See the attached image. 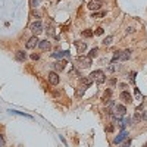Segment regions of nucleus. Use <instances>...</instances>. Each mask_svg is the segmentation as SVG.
Wrapping results in <instances>:
<instances>
[{"label": "nucleus", "mask_w": 147, "mask_h": 147, "mask_svg": "<svg viewBox=\"0 0 147 147\" xmlns=\"http://www.w3.org/2000/svg\"><path fill=\"white\" fill-rule=\"evenodd\" d=\"M90 80H91V81H96L97 84H103V82L106 81V75H105L103 71L97 69V71H93V72H91Z\"/></svg>", "instance_id": "f257e3e1"}, {"label": "nucleus", "mask_w": 147, "mask_h": 147, "mask_svg": "<svg viewBox=\"0 0 147 147\" xmlns=\"http://www.w3.org/2000/svg\"><path fill=\"white\" fill-rule=\"evenodd\" d=\"M112 40H113V37H112V35H109V37H106V38L103 40V44H105V46H109L110 43H112Z\"/></svg>", "instance_id": "aec40b11"}, {"label": "nucleus", "mask_w": 147, "mask_h": 147, "mask_svg": "<svg viewBox=\"0 0 147 147\" xmlns=\"http://www.w3.org/2000/svg\"><path fill=\"white\" fill-rule=\"evenodd\" d=\"M119 97H121L122 102H125V103H132V97H131V94H129L128 91H122Z\"/></svg>", "instance_id": "423d86ee"}, {"label": "nucleus", "mask_w": 147, "mask_h": 147, "mask_svg": "<svg viewBox=\"0 0 147 147\" xmlns=\"http://www.w3.org/2000/svg\"><path fill=\"white\" fill-rule=\"evenodd\" d=\"M105 129H106L107 132H112V131H113V125H106Z\"/></svg>", "instance_id": "393cba45"}, {"label": "nucleus", "mask_w": 147, "mask_h": 147, "mask_svg": "<svg viewBox=\"0 0 147 147\" xmlns=\"http://www.w3.org/2000/svg\"><path fill=\"white\" fill-rule=\"evenodd\" d=\"M38 46V38H37V35L31 37V38L27 41V49H35Z\"/></svg>", "instance_id": "20e7f679"}, {"label": "nucleus", "mask_w": 147, "mask_h": 147, "mask_svg": "<svg viewBox=\"0 0 147 147\" xmlns=\"http://www.w3.org/2000/svg\"><path fill=\"white\" fill-rule=\"evenodd\" d=\"M97 2H100V0H97Z\"/></svg>", "instance_id": "473e14b6"}, {"label": "nucleus", "mask_w": 147, "mask_h": 147, "mask_svg": "<svg viewBox=\"0 0 147 147\" xmlns=\"http://www.w3.org/2000/svg\"><path fill=\"white\" fill-rule=\"evenodd\" d=\"M0 147H5V138L2 134H0Z\"/></svg>", "instance_id": "bb28decb"}, {"label": "nucleus", "mask_w": 147, "mask_h": 147, "mask_svg": "<svg viewBox=\"0 0 147 147\" xmlns=\"http://www.w3.org/2000/svg\"><path fill=\"white\" fill-rule=\"evenodd\" d=\"M30 28H31V31L37 35V34H40V32L43 31V24H41L40 21H34V22L31 24V27H30Z\"/></svg>", "instance_id": "f03ea898"}, {"label": "nucleus", "mask_w": 147, "mask_h": 147, "mask_svg": "<svg viewBox=\"0 0 147 147\" xmlns=\"http://www.w3.org/2000/svg\"><path fill=\"white\" fill-rule=\"evenodd\" d=\"M78 62L81 63L80 66H82V68H88V66L91 65V59H90V57H82V56H78Z\"/></svg>", "instance_id": "7ed1b4c3"}, {"label": "nucleus", "mask_w": 147, "mask_h": 147, "mask_svg": "<svg viewBox=\"0 0 147 147\" xmlns=\"http://www.w3.org/2000/svg\"><path fill=\"white\" fill-rule=\"evenodd\" d=\"M38 3H40V0H32V6H34V7L38 5Z\"/></svg>", "instance_id": "c756f323"}, {"label": "nucleus", "mask_w": 147, "mask_h": 147, "mask_svg": "<svg viewBox=\"0 0 147 147\" xmlns=\"http://www.w3.org/2000/svg\"><path fill=\"white\" fill-rule=\"evenodd\" d=\"M106 13L105 12H100V13H93V18H102V16H105Z\"/></svg>", "instance_id": "b1692460"}, {"label": "nucleus", "mask_w": 147, "mask_h": 147, "mask_svg": "<svg viewBox=\"0 0 147 147\" xmlns=\"http://www.w3.org/2000/svg\"><path fill=\"white\" fill-rule=\"evenodd\" d=\"M82 35H84V37H91V35H93V31H91V30H84V31H82Z\"/></svg>", "instance_id": "5701e85b"}, {"label": "nucleus", "mask_w": 147, "mask_h": 147, "mask_svg": "<svg viewBox=\"0 0 147 147\" xmlns=\"http://www.w3.org/2000/svg\"><path fill=\"white\" fill-rule=\"evenodd\" d=\"M87 88H88V87H85V85H81V87L77 90V96H78V97H81V96L85 93V90H87Z\"/></svg>", "instance_id": "a211bd4d"}, {"label": "nucleus", "mask_w": 147, "mask_h": 147, "mask_svg": "<svg viewBox=\"0 0 147 147\" xmlns=\"http://www.w3.org/2000/svg\"><path fill=\"white\" fill-rule=\"evenodd\" d=\"M144 147H147V143H146V144H144Z\"/></svg>", "instance_id": "2f4dec72"}, {"label": "nucleus", "mask_w": 147, "mask_h": 147, "mask_svg": "<svg viewBox=\"0 0 147 147\" xmlns=\"http://www.w3.org/2000/svg\"><path fill=\"white\" fill-rule=\"evenodd\" d=\"M125 138H127V131H125V129H122L119 136H118V137H115L113 143H115V144H119V143H121L122 140H125Z\"/></svg>", "instance_id": "6e6552de"}, {"label": "nucleus", "mask_w": 147, "mask_h": 147, "mask_svg": "<svg viewBox=\"0 0 147 147\" xmlns=\"http://www.w3.org/2000/svg\"><path fill=\"white\" fill-rule=\"evenodd\" d=\"M65 65H66L65 60H59V62H56V63H55V69H57V71H63Z\"/></svg>", "instance_id": "f8f14e48"}, {"label": "nucleus", "mask_w": 147, "mask_h": 147, "mask_svg": "<svg viewBox=\"0 0 147 147\" xmlns=\"http://www.w3.org/2000/svg\"><path fill=\"white\" fill-rule=\"evenodd\" d=\"M94 34H96V35H102V34H103V28H97Z\"/></svg>", "instance_id": "cd10ccee"}, {"label": "nucleus", "mask_w": 147, "mask_h": 147, "mask_svg": "<svg viewBox=\"0 0 147 147\" xmlns=\"http://www.w3.org/2000/svg\"><path fill=\"white\" fill-rule=\"evenodd\" d=\"M134 77H136V72H131V81H132V82H134V80H136Z\"/></svg>", "instance_id": "7c9ffc66"}, {"label": "nucleus", "mask_w": 147, "mask_h": 147, "mask_svg": "<svg viewBox=\"0 0 147 147\" xmlns=\"http://www.w3.org/2000/svg\"><path fill=\"white\" fill-rule=\"evenodd\" d=\"M38 46L41 47V50H49V49H50V43H49L47 40H44V41H40V43H38Z\"/></svg>", "instance_id": "4468645a"}, {"label": "nucleus", "mask_w": 147, "mask_h": 147, "mask_svg": "<svg viewBox=\"0 0 147 147\" xmlns=\"http://www.w3.org/2000/svg\"><path fill=\"white\" fill-rule=\"evenodd\" d=\"M75 47H77L78 53H84L85 49H87V44H85V43H81V41H75Z\"/></svg>", "instance_id": "1a4fd4ad"}, {"label": "nucleus", "mask_w": 147, "mask_h": 147, "mask_svg": "<svg viewBox=\"0 0 147 147\" xmlns=\"http://www.w3.org/2000/svg\"><path fill=\"white\" fill-rule=\"evenodd\" d=\"M97 52H99V49H97V47H94V49H93V50L90 52V55H88V57H90V59H93V57H96V56H97Z\"/></svg>", "instance_id": "6ab92c4d"}, {"label": "nucleus", "mask_w": 147, "mask_h": 147, "mask_svg": "<svg viewBox=\"0 0 147 147\" xmlns=\"http://www.w3.org/2000/svg\"><path fill=\"white\" fill-rule=\"evenodd\" d=\"M49 81H50L52 85H57L59 84V75L56 72H50L49 74Z\"/></svg>", "instance_id": "39448f33"}, {"label": "nucleus", "mask_w": 147, "mask_h": 147, "mask_svg": "<svg viewBox=\"0 0 147 147\" xmlns=\"http://www.w3.org/2000/svg\"><path fill=\"white\" fill-rule=\"evenodd\" d=\"M119 57H121V52H115V55H113V57H112V62L115 63L116 60H119Z\"/></svg>", "instance_id": "4be33fe9"}, {"label": "nucleus", "mask_w": 147, "mask_h": 147, "mask_svg": "<svg viewBox=\"0 0 147 147\" xmlns=\"http://www.w3.org/2000/svg\"><path fill=\"white\" fill-rule=\"evenodd\" d=\"M143 119V112L141 110H136V115H134V122H140Z\"/></svg>", "instance_id": "2eb2a0df"}, {"label": "nucleus", "mask_w": 147, "mask_h": 147, "mask_svg": "<svg viewBox=\"0 0 147 147\" xmlns=\"http://www.w3.org/2000/svg\"><path fill=\"white\" fill-rule=\"evenodd\" d=\"M100 6H102V3H100V2H97V0H93V2H90V3H88V9H91V10H97V9H100Z\"/></svg>", "instance_id": "9d476101"}, {"label": "nucleus", "mask_w": 147, "mask_h": 147, "mask_svg": "<svg viewBox=\"0 0 147 147\" xmlns=\"http://www.w3.org/2000/svg\"><path fill=\"white\" fill-rule=\"evenodd\" d=\"M25 57H27V56H25V53H24V52H21V50L16 52V59L19 60V62H24V60H25Z\"/></svg>", "instance_id": "f3484780"}, {"label": "nucleus", "mask_w": 147, "mask_h": 147, "mask_svg": "<svg viewBox=\"0 0 147 147\" xmlns=\"http://www.w3.org/2000/svg\"><path fill=\"white\" fill-rule=\"evenodd\" d=\"M52 56H53L55 59H60V57H68V56H69V52H59V50H57V52H55V53H53Z\"/></svg>", "instance_id": "9b49d317"}, {"label": "nucleus", "mask_w": 147, "mask_h": 147, "mask_svg": "<svg viewBox=\"0 0 147 147\" xmlns=\"http://www.w3.org/2000/svg\"><path fill=\"white\" fill-rule=\"evenodd\" d=\"M129 144H131V140H127L124 144H121L119 147H129Z\"/></svg>", "instance_id": "a878e982"}, {"label": "nucleus", "mask_w": 147, "mask_h": 147, "mask_svg": "<svg viewBox=\"0 0 147 147\" xmlns=\"http://www.w3.org/2000/svg\"><path fill=\"white\" fill-rule=\"evenodd\" d=\"M125 112H127V109H125V106H122V105H118V106L115 107V113H116L118 118H119V116H124Z\"/></svg>", "instance_id": "0eeeda50"}, {"label": "nucleus", "mask_w": 147, "mask_h": 147, "mask_svg": "<svg viewBox=\"0 0 147 147\" xmlns=\"http://www.w3.org/2000/svg\"><path fill=\"white\" fill-rule=\"evenodd\" d=\"M31 59H32V60H37V59H38V55H37V53H32V55H31Z\"/></svg>", "instance_id": "c85d7f7f"}, {"label": "nucleus", "mask_w": 147, "mask_h": 147, "mask_svg": "<svg viewBox=\"0 0 147 147\" xmlns=\"http://www.w3.org/2000/svg\"><path fill=\"white\" fill-rule=\"evenodd\" d=\"M10 113H13V115H22V116H27V118H31L30 115H27V113H24V112H18V110H9Z\"/></svg>", "instance_id": "412c9836"}, {"label": "nucleus", "mask_w": 147, "mask_h": 147, "mask_svg": "<svg viewBox=\"0 0 147 147\" xmlns=\"http://www.w3.org/2000/svg\"><path fill=\"white\" fill-rule=\"evenodd\" d=\"M110 94H112V90H106V93L103 94V102L106 103V102H110Z\"/></svg>", "instance_id": "dca6fc26"}, {"label": "nucleus", "mask_w": 147, "mask_h": 147, "mask_svg": "<svg viewBox=\"0 0 147 147\" xmlns=\"http://www.w3.org/2000/svg\"><path fill=\"white\" fill-rule=\"evenodd\" d=\"M129 56H131V50H124V52H121L119 60H127V59H129Z\"/></svg>", "instance_id": "ddd939ff"}]
</instances>
